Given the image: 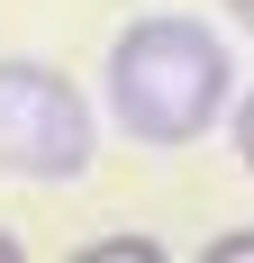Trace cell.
I'll return each mask as SVG.
<instances>
[{
	"mask_svg": "<svg viewBox=\"0 0 254 263\" xmlns=\"http://www.w3.org/2000/svg\"><path fill=\"white\" fill-rule=\"evenodd\" d=\"M0 263H19V236H9V227H0Z\"/></svg>",
	"mask_w": 254,
	"mask_h": 263,
	"instance_id": "52a82bcc",
	"label": "cell"
},
{
	"mask_svg": "<svg viewBox=\"0 0 254 263\" xmlns=\"http://www.w3.org/2000/svg\"><path fill=\"white\" fill-rule=\"evenodd\" d=\"M100 155V118L37 54H0V173L9 182H82Z\"/></svg>",
	"mask_w": 254,
	"mask_h": 263,
	"instance_id": "7a4b0ae2",
	"label": "cell"
},
{
	"mask_svg": "<svg viewBox=\"0 0 254 263\" xmlns=\"http://www.w3.org/2000/svg\"><path fill=\"white\" fill-rule=\"evenodd\" d=\"M164 245L154 236H109V245H91V263H154Z\"/></svg>",
	"mask_w": 254,
	"mask_h": 263,
	"instance_id": "3957f363",
	"label": "cell"
},
{
	"mask_svg": "<svg viewBox=\"0 0 254 263\" xmlns=\"http://www.w3.org/2000/svg\"><path fill=\"white\" fill-rule=\"evenodd\" d=\"M227 136H236V163H245V182H254V91L227 109Z\"/></svg>",
	"mask_w": 254,
	"mask_h": 263,
	"instance_id": "277c9868",
	"label": "cell"
},
{
	"mask_svg": "<svg viewBox=\"0 0 254 263\" xmlns=\"http://www.w3.org/2000/svg\"><path fill=\"white\" fill-rule=\"evenodd\" d=\"M218 9H227V18H236V27L254 36V0H218Z\"/></svg>",
	"mask_w": 254,
	"mask_h": 263,
	"instance_id": "8992f818",
	"label": "cell"
},
{
	"mask_svg": "<svg viewBox=\"0 0 254 263\" xmlns=\"http://www.w3.org/2000/svg\"><path fill=\"white\" fill-rule=\"evenodd\" d=\"M209 263H254V227H227V236H209Z\"/></svg>",
	"mask_w": 254,
	"mask_h": 263,
	"instance_id": "5b68a950",
	"label": "cell"
},
{
	"mask_svg": "<svg viewBox=\"0 0 254 263\" xmlns=\"http://www.w3.org/2000/svg\"><path fill=\"white\" fill-rule=\"evenodd\" d=\"M109 118H118L136 145L173 155V145H200L209 127H227L236 109V54L227 36L191 9H146L109 36Z\"/></svg>",
	"mask_w": 254,
	"mask_h": 263,
	"instance_id": "6da1fadb",
	"label": "cell"
}]
</instances>
